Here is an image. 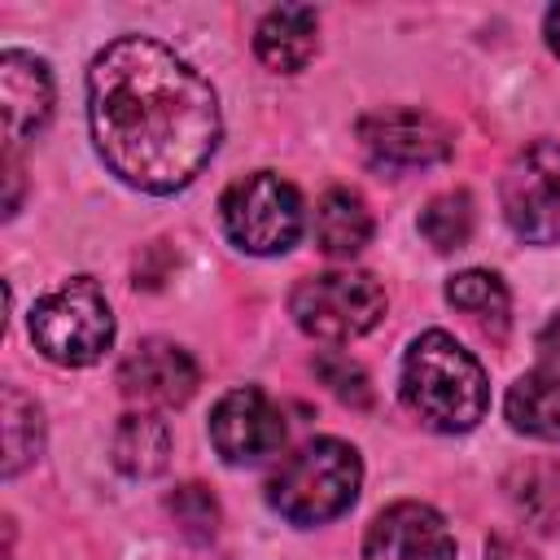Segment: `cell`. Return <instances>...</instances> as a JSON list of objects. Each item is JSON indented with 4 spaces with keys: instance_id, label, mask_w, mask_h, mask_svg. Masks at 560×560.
<instances>
[{
    "instance_id": "cell-26",
    "label": "cell",
    "mask_w": 560,
    "mask_h": 560,
    "mask_svg": "<svg viewBox=\"0 0 560 560\" xmlns=\"http://www.w3.org/2000/svg\"><path fill=\"white\" fill-rule=\"evenodd\" d=\"M542 341H547V350H556L560 354V315L547 324V332H542Z\"/></svg>"
},
{
    "instance_id": "cell-2",
    "label": "cell",
    "mask_w": 560,
    "mask_h": 560,
    "mask_svg": "<svg viewBox=\"0 0 560 560\" xmlns=\"http://www.w3.org/2000/svg\"><path fill=\"white\" fill-rule=\"evenodd\" d=\"M402 402L433 433H468L486 416L490 385L472 350H464L451 332L429 328L407 346Z\"/></svg>"
},
{
    "instance_id": "cell-17",
    "label": "cell",
    "mask_w": 560,
    "mask_h": 560,
    "mask_svg": "<svg viewBox=\"0 0 560 560\" xmlns=\"http://www.w3.org/2000/svg\"><path fill=\"white\" fill-rule=\"evenodd\" d=\"M503 407H508L512 429L542 438V442H560V376H551V372L516 376Z\"/></svg>"
},
{
    "instance_id": "cell-19",
    "label": "cell",
    "mask_w": 560,
    "mask_h": 560,
    "mask_svg": "<svg viewBox=\"0 0 560 560\" xmlns=\"http://www.w3.org/2000/svg\"><path fill=\"white\" fill-rule=\"evenodd\" d=\"M508 494L521 516H529L538 529L560 525V468L551 464H529L508 477Z\"/></svg>"
},
{
    "instance_id": "cell-22",
    "label": "cell",
    "mask_w": 560,
    "mask_h": 560,
    "mask_svg": "<svg viewBox=\"0 0 560 560\" xmlns=\"http://www.w3.org/2000/svg\"><path fill=\"white\" fill-rule=\"evenodd\" d=\"M171 516L179 521V529L188 534V538H197V542H206V538H214V525H219V503L210 499V490L206 486H179L175 494H171Z\"/></svg>"
},
{
    "instance_id": "cell-8",
    "label": "cell",
    "mask_w": 560,
    "mask_h": 560,
    "mask_svg": "<svg viewBox=\"0 0 560 560\" xmlns=\"http://www.w3.org/2000/svg\"><path fill=\"white\" fill-rule=\"evenodd\" d=\"M359 149L376 171L402 175V171H424L446 162L451 131L442 118L424 109H376L359 118Z\"/></svg>"
},
{
    "instance_id": "cell-15",
    "label": "cell",
    "mask_w": 560,
    "mask_h": 560,
    "mask_svg": "<svg viewBox=\"0 0 560 560\" xmlns=\"http://www.w3.org/2000/svg\"><path fill=\"white\" fill-rule=\"evenodd\" d=\"M114 464L127 477H158L171 459V429L158 411H127L114 429Z\"/></svg>"
},
{
    "instance_id": "cell-4",
    "label": "cell",
    "mask_w": 560,
    "mask_h": 560,
    "mask_svg": "<svg viewBox=\"0 0 560 560\" xmlns=\"http://www.w3.org/2000/svg\"><path fill=\"white\" fill-rule=\"evenodd\" d=\"M31 341L44 359L61 368L96 363L114 341V315L92 276H74L44 293L31 311Z\"/></svg>"
},
{
    "instance_id": "cell-11",
    "label": "cell",
    "mask_w": 560,
    "mask_h": 560,
    "mask_svg": "<svg viewBox=\"0 0 560 560\" xmlns=\"http://www.w3.org/2000/svg\"><path fill=\"white\" fill-rule=\"evenodd\" d=\"M197 363L184 346L149 337L118 363V385L140 407H184L197 389Z\"/></svg>"
},
{
    "instance_id": "cell-21",
    "label": "cell",
    "mask_w": 560,
    "mask_h": 560,
    "mask_svg": "<svg viewBox=\"0 0 560 560\" xmlns=\"http://www.w3.org/2000/svg\"><path fill=\"white\" fill-rule=\"evenodd\" d=\"M315 376H319V381H324L341 402H350V407H368V402H372L368 372H363L354 359L337 354V350H324V354L315 359Z\"/></svg>"
},
{
    "instance_id": "cell-25",
    "label": "cell",
    "mask_w": 560,
    "mask_h": 560,
    "mask_svg": "<svg viewBox=\"0 0 560 560\" xmlns=\"http://www.w3.org/2000/svg\"><path fill=\"white\" fill-rule=\"evenodd\" d=\"M542 35H547V48L560 57V4L547 9V18H542Z\"/></svg>"
},
{
    "instance_id": "cell-9",
    "label": "cell",
    "mask_w": 560,
    "mask_h": 560,
    "mask_svg": "<svg viewBox=\"0 0 560 560\" xmlns=\"http://www.w3.org/2000/svg\"><path fill=\"white\" fill-rule=\"evenodd\" d=\"M210 442L228 464H258L284 446V416L262 389L241 385L214 402Z\"/></svg>"
},
{
    "instance_id": "cell-1",
    "label": "cell",
    "mask_w": 560,
    "mask_h": 560,
    "mask_svg": "<svg viewBox=\"0 0 560 560\" xmlns=\"http://www.w3.org/2000/svg\"><path fill=\"white\" fill-rule=\"evenodd\" d=\"M88 122L105 166L140 192L188 188L223 136L210 79L149 35H122L92 57Z\"/></svg>"
},
{
    "instance_id": "cell-3",
    "label": "cell",
    "mask_w": 560,
    "mask_h": 560,
    "mask_svg": "<svg viewBox=\"0 0 560 560\" xmlns=\"http://www.w3.org/2000/svg\"><path fill=\"white\" fill-rule=\"evenodd\" d=\"M359 451L337 438H311L267 481V503L293 525H324L359 499Z\"/></svg>"
},
{
    "instance_id": "cell-7",
    "label": "cell",
    "mask_w": 560,
    "mask_h": 560,
    "mask_svg": "<svg viewBox=\"0 0 560 560\" xmlns=\"http://www.w3.org/2000/svg\"><path fill=\"white\" fill-rule=\"evenodd\" d=\"M503 214L529 245L560 241V144L534 140L503 171Z\"/></svg>"
},
{
    "instance_id": "cell-13",
    "label": "cell",
    "mask_w": 560,
    "mask_h": 560,
    "mask_svg": "<svg viewBox=\"0 0 560 560\" xmlns=\"http://www.w3.org/2000/svg\"><path fill=\"white\" fill-rule=\"evenodd\" d=\"M315 48H319V13L306 4H280L254 31L258 61L280 74H298L315 57Z\"/></svg>"
},
{
    "instance_id": "cell-20",
    "label": "cell",
    "mask_w": 560,
    "mask_h": 560,
    "mask_svg": "<svg viewBox=\"0 0 560 560\" xmlns=\"http://www.w3.org/2000/svg\"><path fill=\"white\" fill-rule=\"evenodd\" d=\"M472 197L464 192V188H455V192H438L424 210H420V236L433 245V249H442V254H451V249H459V245H468V236H472Z\"/></svg>"
},
{
    "instance_id": "cell-14",
    "label": "cell",
    "mask_w": 560,
    "mask_h": 560,
    "mask_svg": "<svg viewBox=\"0 0 560 560\" xmlns=\"http://www.w3.org/2000/svg\"><path fill=\"white\" fill-rule=\"evenodd\" d=\"M315 241L328 258H354L372 241V210L354 188H328L315 206Z\"/></svg>"
},
{
    "instance_id": "cell-6",
    "label": "cell",
    "mask_w": 560,
    "mask_h": 560,
    "mask_svg": "<svg viewBox=\"0 0 560 560\" xmlns=\"http://www.w3.org/2000/svg\"><path fill=\"white\" fill-rule=\"evenodd\" d=\"M219 214L223 232L245 254H284L302 236V197L276 171H254L236 179L223 192Z\"/></svg>"
},
{
    "instance_id": "cell-5",
    "label": "cell",
    "mask_w": 560,
    "mask_h": 560,
    "mask_svg": "<svg viewBox=\"0 0 560 560\" xmlns=\"http://www.w3.org/2000/svg\"><path fill=\"white\" fill-rule=\"evenodd\" d=\"M293 324L328 346L372 332L385 315V289L368 271H324L306 276L289 298Z\"/></svg>"
},
{
    "instance_id": "cell-18",
    "label": "cell",
    "mask_w": 560,
    "mask_h": 560,
    "mask_svg": "<svg viewBox=\"0 0 560 560\" xmlns=\"http://www.w3.org/2000/svg\"><path fill=\"white\" fill-rule=\"evenodd\" d=\"M0 411H4V477H18L44 451V416L39 402L26 398L18 385H4Z\"/></svg>"
},
{
    "instance_id": "cell-16",
    "label": "cell",
    "mask_w": 560,
    "mask_h": 560,
    "mask_svg": "<svg viewBox=\"0 0 560 560\" xmlns=\"http://www.w3.org/2000/svg\"><path fill=\"white\" fill-rule=\"evenodd\" d=\"M446 302L468 319L477 324L486 337H503L508 332V315H512V298H508V284L494 276V271H459L451 276L446 284Z\"/></svg>"
},
{
    "instance_id": "cell-10",
    "label": "cell",
    "mask_w": 560,
    "mask_h": 560,
    "mask_svg": "<svg viewBox=\"0 0 560 560\" xmlns=\"http://www.w3.org/2000/svg\"><path fill=\"white\" fill-rule=\"evenodd\" d=\"M363 560H455V538L438 508L420 499H398L372 516Z\"/></svg>"
},
{
    "instance_id": "cell-23",
    "label": "cell",
    "mask_w": 560,
    "mask_h": 560,
    "mask_svg": "<svg viewBox=\"0 0 560 560\" xmlns=\"http://www.w3.org/2000/svg\"><path fill=\"white\" fill-rule=\"evenodd\" d=\"M486 560H538L525 542H516V538H503V534H494L490 542H486Z\"/></svg>"
},
{
    "instance_id": "cell-12",
    "label": "cell",
    "mask_w": 560,
    "mask_h": 560,
    "mask_svg": "<svg viewBox=\"0 0 560 560\" xmlns=\"http://www.w3.org/2000/svg\"><path fill=\"white\" fill-rule=\"evenodd\" d=\"M0 109H4L9 149H18L26 136H35L52 118V74L39 57L18 48L0 57Z\"/></svg>"
},
{
    "instance_id": "cell-24",
    "label": "cell",
    "mask_w": 560,
    "mask_h": 560,
    "mask_svg": "<svg viewBox=\"0 0 560 560\" xmlns=\"http://www.w3.org/2000/svg\"><path fill=\"white\" fill-rule=\"evenodd\" d=\"M4 179H9V197H4V214H13V210H18V192H22V166H18V158H13V149H9V158H4Z\"/></svg>"
}]
</instances>
